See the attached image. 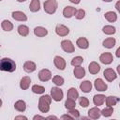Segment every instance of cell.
Wrapping results in <instances>:
<instances>
[{
  "label": "cell",
  "instance_id": "1",
  "mask_svg": "<svg viewBox=\"0 0 120 120\" xmlns=\"http://www.w3.org/2000/svg\"><path fill=\"white\" fill-rule=\"evenodd\" d=\"M0 69L2 71H7V72H13L16 69V63L8 57H4L1 59L0 63Z\"/></svg>",
  "mask_w": 120,
  "mask_h": 120
},
{
  "label": "cell",
  "instance_id": "2",
  "mask_svg": "<svg viewBox=\"0 0 120 120\" xmlns=\"http://www.w3.org/2000/svg\"><path fill=\"white\" fill-rule=\"evenodd\" d=\"M52 96L44 95L39 98L38 100V110L41 112H48L50 110V105L52 102Z\"/></svg>",
  "mask_w": 120,
  "mask_h": 120
},
{
  "label": "cell",
  "instance_id": "3",
  "mask_svg": "<svg viewBox=\"0 0 120 120\" xmlns=\"http://www.w3.org/2000/svg\"><path fill=\"white\" fill-rule=\"evenodd\" d=\"M57 7H58V4L56 0H46L43 4V9L48 14L55 13Z\"/></svg>",
  "mask_w": 120,
  "mask_h": 120
},
{
  "label": "cell",
  "instance_id": "4",
  "mask_svg": "<svg viewBox=\"0 0 120 120\" xmlns=\"http://www.w3.org/2000/svg\"><path fill=\"white\" fill-rule=\"evenodd\" d=\"M51 96L54 101H61L64 96V93L60 87H52L51 89Z\"/></svg>",
  "mask_w": 120,
  "mask_h": 120
},
{
  "label": "cell",
  "instance_id": "5",
  "mask_svg": "<svg viewBox=\"0 0 120 120\" xmlns=\"http://www.w3.org/2000/svg\"><path fill=\"white\" fill-rule=\"evenodd\" d=\"M61 47H62L63 51L66 52H68V53H72L75 51V48H74L73 43L70 40H68V39L62 40L61 41Z\"/></svg>",
  "mask_w": 120,
  "mask_h": 120
},
{
  "label": "cell",
  "instance_id": "6",
  "mask_svg": "<svg viewBox=\"0 0 120 120\" xmlns=\"http://www.w3.org/2000/svg\"><path fill=\"white\" fill-rule=\"evenodd\" d=\"M103 76L105 77V79L108 82H112L117 78V74L115 73V71L112 68H106L103 71Z\"/></svg>",
  "mask_w": 120,
  "mask_h": 120
},
{
  "label": "cell",
  "instance_id": "7",
  "mask_svg": "<svg viewBox=\"0 0 120 120\" xmlns=\"http://www.w3.org/2000/svg\"><path fill=\"white\" fill-rule=\"evenodd\" d=\"M51 78H52V72L47 68H43L38 72V79L41 82H48Z\"/></svg>",
  "mask_w": 120,
  "mask_h": 120
},
{
  "label": "cell",
  "instance_id": "8",
  "mask_svg": "<svg viewBox=\"0 0 120 120\" xmlns=\"http://www.w3.org/2000/svg\"><path fill=\"white\" fill-rule=\"evenodd\" d=\"M55 33L59 37H66L69 33V29L64 24H57L55 27Z\"/></svg>",
  "mask_w": 120,
  "mask_h": 120
},
{
  "label": "cell",
  "instance_id": "9",
  "mask_svg": "<svg viewBox=\"0 0 120 120\" xmlns=\"http://www.w3.org/2000/svg\"><path fill=\"white\" fill-rule=\"evenodd\" d=\"M94 86H95V88H96L98 91H100V92L106 91L107 88H108L107 84H106V83L104 82V81H103L102 79H100V78H98V79L95 80V82H94Z\"/></svg>",
  "mask_w": 120,
  "mask_h": 120
},
{
  "label": "cell",
  "instance_id": "10",
  "mask_svg": "<svg viewBox=\"0 0 120 120\" xmlns=\"http://www.w3.org/2000/svg\"><path fill=\"white\" fill-rule=\"evenodd\" d=\"M99 60L102 64L104 65H109L113 61V56L111 52H104L102 54H100L99 56Z\"/></svg>",
  "mask_w": 120,
  "mask_h": 120
},
{
  "label": "cell",
  "instance_id": "11",
  "mask_svg": "<svg viewBox=\"0 0 120 120\" xmlns=\"http://www.w3.org/2000/svg\"><path fill=\"white\" fill-rule=\"evenodd\" d=\"M53 63H54V66L60 70H64L66 68V61L61 56H58V55L55 56L53 59Z\"/></svg>",
  "mask_w": 120,
  "mask_h": 120
},
{
  "label": "cell",
  "instance_id": "12",
  "mask_svg": "<svg viewBox=\"0 0 120 120\" xmlns=\"http://www.w3.org/2000/svg\"><path fill=\"white\" fill-rule=\"evenodd\" d=\"M76 11H77V9L74 7L67 6L63 9V15H64L65 18H71L72 16H75Z\"/></svg>",
  "mask_w": 120,
  "mask_h": 120
},
{
  "label": "cell",
  "instance_id": "13",
  "mask_svg": "<svg viewBox=\"0 0 120 120\" xmlns=\"http://www.w3.org/2000/svg\"><path fill=\"white\" fill-rule=\"evenodd\" d=\"M11 16L14 20L16 21H19V22H25L27 20V16L25 15V13H23L22 11H13L11 13Z\"/></svg>",
  "mask_w": 120,
  "mask_h": 120
},
{
  "label": "cell",
  "instance_id": "14",
  "mask_svg": "<svg viewBox=\"0 0 120 120\" xmlns=\"http://www.w3.org/2000/svg\"><path fill=\"white\" fill-rule=\"evenodd\" d=\"M100 115H101V111L98 108V106L93 107L88 111V116L92 119H98L100 117Z\"/></svg>",
  "mask_w": 120,
  "mask_h": 120
},
{
  "label": "cell",
  "instance_id": "15",
  "mask_svg": "<svg viewBox=\"0 0 120 120\" xmlns=\"http://www.w3.org/2000/svg\"><path fill=\"white\" fill-rule=\"evenodd\" d=\"M73 74L77 79H82L85 76V69L81 66L75 67L73 69Z\"/></svg>",
  "mask_w": 120,
  "mask_h": 120
},
{
  "label": "cell",
  "instance_id": "16",
  "mask_svg": "<svg viewBox=\"0 0 120 120\" xmlns=\"http://www.w3.org/2000/svg\"><path fill=\"white\" fill-rule=\"evenodd\" d=\"M30 83H31V79L30 77L28 76H24L21 79L20 81V87L22 89V90H26L29 88L30 86Z\"/></svg>",
  "mask_w": 120,
  "mask_h": 120
},
{
  "label": "cell",
  "instance_id": "17",
  "mask_svg": "<svg viewBox=\"0 0 120 120\" xmlns=\"http://www.w3.org/2000/svg\"><path fill=\"white\" fill-rule=\"evenodd\" d=\"M36 68H37V66L33 61H26L23 64V69H24V71H26L28 73L35 71Z\"/></svg>",
  "mask_w": 120,
  "mask_h": 120
},
{
  "label": "cell",
  "instance_id": "18",
  "mask_svg": "<svg viewBox=\"0 0 120 120\" xmlns=\"http://www.w3.org/2000/svg\"><path fill=\"white\" fill-rule=\"evenodd\" d=\"M80 89L83 92V93H89L92 90V83L90 81H83L81 84H80Z\"/></svg>",
  "mask_w": 120,
  "mask_h": 120
},
{
  "label": "cell",
  "instance_id": "19",
  "mask_svg": "<svg viewBox=\"0 0 120 120\" xmlns=\"http://www.w3.org/2000/svg\"><path fill=\"white\" fill-rule=\"evenodd\" d=\"M105 99H106V97L104 96V95H102V94H98V95H95L94 97H93V102H94V104L96 105V106H100V105H102L103 104V102L105 101Z\"/></svg>",
  "mask_w": 120,
  "mask_h": 120
},
{
  "label": "cell",
  "instance_id": "20",
  "mask_svg": "<svg viewBox=\"0 0 120 120\" xmlns=\"http://www.w3.org/2000/svg\"><path fill=\"white\" fill-rule=\"evenodd\" d=\"M88 70H89V72H90L91 74H97V73H98L99 70H100V66H99L97 62L93 61V62H91V63L89 64V66H88Z\"/></svg>",
  "mask_w": 120,
  "mask_h": 120
},
{
  "label": "cell",
  "instance_id": "21",
  "mask_svg": "<svg viewBox=\"0 0 120 120\" xmlns=\"http://www.w3.org/2000/svg\"><path fill=\"white\" fill-rule=\"evenodd\" d=\"M34 34H35L37 37L42 38V37H45V36L48 34V30H47L46 28L42 27V26H37V27H35V29H34Z\"/></svg>",
  "mask_w": 120,
  "mask_h": 120
},
{
  "label": "cell",
  "instance_id": "22",
  "mask_svg": "<svg viewBox=\"0 0 120 120\" xmlns=\"http://www.w3.org/2000/svg\"><path fill=\"white\" fill-rule=\"evenodd\" d=\"M76 44L80 49H87L89 47V42H88L87 38H78L76 41Z\"/></svg>",
  "mask_w": 120,
  "mask_h": 120
},
{
  "label": "cell",
  "instance_id": "23",
  "mask_svg": "<svg viewBox=\"0 0 120 120\" xmlns=\"http://www.w3.org/2000/svg\"><path fill=\"white\" fill-rule=\"evenodd\" d=\"M14 108L18 112H24L26 110V103L24 100H22V99L17 100L14 104Z\"/></svg>",
  "mask_w": 120,
  "mask_h": 120
},
{
  "label": "cell",
  "instance_id": "24",
  "mask_svg": "<svg viewBox=\"0 0 120 120\" xmlns=\"http://www.w3.org/2000/svg\"><path fill=\"white\" fill-rule=\"evenodd\" d=\"M119 100H120V98H117V97H114V96H109V97H107L106 99H105L106 105H107V106H111V107H113Z\"/></svg>",
  "mask_w": 120,
  "mask_h": 120
},
{
  "label": "cell",
  "instance_id": "25",
  "mask_svg": "<svg viewBox=\"0 0 120 120\" xmlns=\"http://www.w3.org/2000/svg\"><path fill=\"white\" fill-rule=\"evenodd\" d=\"M40 8V1L39 0H32L29 5V9L31 12H37Z\"/></svg>",
  "mask_w": 120,
  "mask_h": 120
},
{
  "label": "cell",
  "instance_id": "26",
  "mask_svg": "<svg viewBox=\"0 0 120 120\" xmlns=\"http://www.w3.org/2000/svg\"><path fill=\"white\" fill-rule=\"evenodd\" d=\"M115 42H116V41H115V39H114L113 38H106V39L103 40L102 45H103L105 48H107V49H112V48L114 47Z\"/></svg>",
  "mask_w": 120,
  "mask_h": 120
},
{
  "label": "cell",
  "instance_id": "27",
  "mask_svg": "<svg viewBox=\"0 0 120 120\" xmlns=\"http://www.w3.org/2000/svg\"><path fill=\"white\" fill-rule=\"evenodd\" d=\"M1 27L4 31H11L13 29V24L11 22H9L8 20H3L1 22Z\"/></svg>",
  "mask_w": 120,
  "mask_h": 120
},
{
  "label": "cell",
  "instance_id": "28",
  "mask_svg": "<svg viewBox=\"0 0 120 120\" xmlns=\"http://www.w3.org/2000/svg\"><path fill=\"white\" fill-rule=\"evenodd\" d=\"M67 97L68 98H72V99H75L76 100L79 98V93H78V91H77L76 88L71 87V88L68 89V91L67 93Z\"/></svg>",
  "mask_w": 120,
  "mask_h": 120
},
{
  "label": "cell",
  "instance_id": "29",
  "mask_svg": "<svg viewBox=\"0 0 120 120\" xmlns=\"http://www.w3.org/2000/svg\"><path fill=\"white\" fill-rule=\"evenodd\" d=\"M104 17H105V19L108 22H115L117 20V15L113 11H108V12H106L104 14Z\"/></svg>",
  "mask_w": 120,
  "mask_h": 120
},
{
  "label": "cell",
  "instance_id": "30",
  "mask_svg": "<svg viewBox=\"0 0 120 120\" xmlns=\"http://www.w3.org/2000/svg\"><path fill=\"white\" fill-rule=\"evenodd\" d=\"M19 35L22 36V37H26L28 34H29V28L28 26L24 25V24H21L18 26V29H17Z\"/></svg>",
  "mask_w": 120,
  "mask_h": 120
},
{
  "label": "cell",
  "instance_id": "31",
  "mask_svg": "<svg viewBox=\"0 0 120 120\" xmlns=\"http://www.w3.org/2000/svg\"><path fill=\"white\" fill-rule=\"evenodd\" d=\"M115 27L112 25H105L102 28V32L106 35H113L115 33Z\"/></svg>",
  "mask_w": 120,
  "mask_h": 120
},
{
  "label": "cell",
  "instance_id": "32",
  "mask_svg": "<svg viewBox=\"0 0 120 120\" xmlns=\"http://www.w3.org/2000/svg\"><path fill=\"white\" fill-rule=\"evenodd\" d=\"M82 62H83V58L82 56H75V57L72 58L70 64L73 67H79V66H81L82 64Z\"/></svg>",
  "mask_w": 120,
  "mask_h": 120
},
{
  "label": "cell",
  "instance_id": "33",
  "mask_svg": "<svg viewBox=\"0 0 120 120\" xmlns=\"http://www.w3.org/2000/svg\"><path fill=\"white\" fill-rule=\"evenodd\" d=\"M76 106V102H75V99H72V98H67V100L65 101V107L66 109L68 110H71V109H74Z\"/></svg>",
  "mask_w": 120,
  "mask_h": 120
},
{
  "label": "cell",
  "instance_id": "34",
  "mask_svg": "<svg viewBox=\"0 0 120 120\" xmlns=\"http://www.w3.org/2000/svg\"><path fill=\"white\" fill-rule=\"evenodd\" d=\"M113 112V108L111 107V106H107L106 108H104L102 111H101V114L104 116V117H110Z\"/></svg>",
  "mask_w": 120,
  "mask_h": 120
},
{
  "label": "cell",
  "instance_id": "35",
  "mask_svg": "<svg viewBox=\"0 0 120 120\" xmlns=\"http://www.w3.org/2000/svg\"><path fill=\"white\" fill-rule=\"evenodd\" d=\"M32 92L35 94H43L45 92V88L38 84H34L32 86Z\"/></svg>",
  "mask_w": 120,
  "mask_h": 120
},
{
  "label": "cell",
  "instance_id": "36",
  "mask_svg": "<svg viewBox=\"0 0 120 120\" xmlns=\"http://www.w3.org/2000/svg\"><path fill=\"white\" fill-rule=\"evenodd\" d=\"M52 82H53L55 85H57V86H61V85L64 84L65 81H64V78H63V77L56 75V76H54V77L52 78Z\"/></svg>",
  "mask_w": 120,
  "mask_h": 120
},
{
  "label": "cell",
  "instance_id": "37",
  "mask_svg": "<svg viewBox=\"0 0 120 120\" xmlns=\"http://www.w3.org/2000/svg\"><path fill=\"white\" fill-rule=\"evenodd\" d=\"M85 16V10L82 9V8H80V9H77L76 13H75V18L77 20H82L83 19Z\"/></svg>",
  "mask_w": 120,
  "mask_h": 120
},
{
  "label": "cell",
  "instance_id": "38",
  "mask_svg": "<svg viewBox=\"0 0 120 120\" xmlns=\"http://www.w3.org/2000/svg\"><path fill=\"white\" fill-rule=\"evenodd\" d=\"M79 104H80L82 107L86 108V107L89 105V100H88V98H85V97H81V98H79Z\"/></svg>",
  "mask_w": 120,
  "mask_h": 120
},
{
  "label": "cell",
  "instance_id": "39",
  "mask_svg": "<svg viewBox=\"0 0 120 120\" xmlns=\"http://www.w3.org/2000/svg\"><path fill=\"white\" fill-rule=\"evenodd\" d=\"M71 116H73V118H79L80 117V112L78 110H76L75 108L74 109H71V110H68V112Z\"/></svg>",
  "mask_w": 120,
  "mask_h": 120
},
{
  "label": "cell",
  "instance_id": "40",
  "mask_svg": "<svg viewBox=\"0 0 120 120\" xmlns=\"http://www.w3.org/2000/svg\"><path fill=\"white\" fill-rule=\"evenodd\" d=\"M61 118L62 119H73V116H71L69 113H68V114H63L61 116Z\"/></svg>",
  "mask_w": 120,
  "mask_h": 120
},
{
  "label": "cell",
  "instance_id": "41",
  "mask_svg": "<svg viewBox=\"0 0 120 120\" xmlns=\"http://www.w3.org/2000/svg\"><path fill=\"white\" fill-rule=\"evenodd\" d=\"M19 119L27 120V117H26V116H23V115H18V116H15V120H19Z\"/></svg>",
  "mask_w": 120,
  "mask_h": 120
},
{
  "label": "cell",
  "instance_id": "42",
  "mask_svg": "<svg viewBox=\"0 0 120 120\" xmlns=\"http://www.w3.org/2000/svg\"><path fill=\"white\" fill-rule=\"evenodd\" d=\"M115 8H116V10H117L118 12H120V0L116 2V4H115Z\"/></svg>",
  "mask_w": 120,
  "mask_h": 120
},
{
  "label": "cell",
  "instance_id": "43",
  "mask_svg": "<svg viewBox=\"0 0 120 120\" xmlns=\"http://www.w3.org/2000/svg\"><path fill=\"white\" fill-rule=\"evenodd\" d=\"M37 119H45V117L44 116H41V115H35L34 117H33V120H37Z\"/></svg>",
  "mask_w": 120,
  "mask_h": 120
},
{
  "label": "cell",
  "instance_id": "44",
  "mask_svg": "<svg viewBox=\"0 0 120 120\" xmlns=\"http://www.w3.org/2000/svg\"><path fill=\"white\" fill-rule=\"evenodd\" d=\"M115 55H116L118 58H120V47H118V49L116 50V52H115Z\"/></svg>",
  "mask_w": 120,
  "mask_h": 120
},
{
  "label": "cell",
  "instance_id": "45",
  "mask_svg": "<svg viewBox=\"0 0 120 120\" xmlns=\"http://www.w3.org/2000/svg\"><path fill=\"white\" fill-rule=\"evenodd\" d=\"M71 3H73V4H75V5H78L80 2H81V0H69Z\"/></svg>",
  "mask_w": 120,
  "mask_h": 120
},
{
  "label": "cell",
  "instance_id": "46",
  "mask_svg": "<svg viewBox=\"0 0 120 120\" xmlns=\"http://www.w3.org/2000/svg\"><path fill=\"white\" fill-rule=\"evenodd\" d=\"M47 119H57V117L54 116V115H50V116L47 117Z\"/></svg>",
  "mask_w": 120,
  "mask_h": 120
},
{
  "label": "cell",
  "instance_id": "47",
  "mask_svg": "<svg viewBox=\"0 0 120 120\" xmlns=\"http://www.w3.org/2000/svg\"><path fill=\"white\" fill-rule=\"evenodd\" d=\"M116 69H117V72H118V74L120 75V65H118V66H117V68H116Z\"/></svg>",
  "mask_w": 120,
  "mask_h": 120
},
{
  "label": "cell",
  "instance_id": "48",
  "mask_svg": "<svg viewBox=\"0 0 120 120\" xmlns=\"http://www.w3.org/2000/svg\"><path fill=\"white\" fill-rule=\"evenodd\" d=\"M102 1H104V2H112V0H102Z\"/></svg>",
  "mask_w": 120,
  "mask_h": 120
},
{
  "label": "cell",
  "instance_id": "49",
  "mask_svg": "<svg viewBox=\"0 0 120 120\" xmlns=\"http://www.w3.org/2000/svg\"><path fill=\"white\" fill-rule=\"evenodd\" d=\"M18 2H24V1H26V0H17Z\"/></svg>",
  "mask_w": 120,
  "mask_h": 120
},
{
  "label": "cell",
  "instance_id": "50",
  "mask_svg": "<svg viewBox=\"0 0 120 120\" xmlns=\"http://www.w3.org/2000/svg\"><path fill=\"white\" fill-rule=\"evenodd\" d=\"M119 87H120V83H119Z\"/></svg>",
  "mask_w": 120,
  "mask_h": 120
}]
</instances>
